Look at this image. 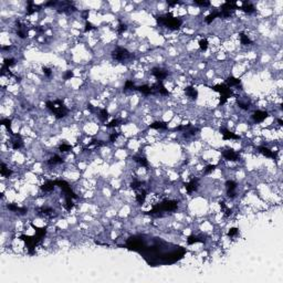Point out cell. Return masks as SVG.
Instances as JSON below:
<instances>
[{
    "label": "cell",
    "instance_id": "52a82bcc",
    "mask_svg": "<svg viewBox=\"0 0 283 283\" xmlns=\"http://www.w3.org/2000/svg\"><path fill=\"white\" fill-rule=\"evenodd\" d=\"M252 117L256 123H261V122H263L268 117V113L264 112V111H256V112L253 113Z\"/></svg>",
    "mask_w": 283,
    "mask_h": 283
},
{
    "label": "cell",
    "instance_id": "8992f818",
    "mask_svg": "<svg viewBox=\"0 0 283 283\" xmlns=\"http://www.w3.org/2000/svg\"><path fill=\"white\" fill-rule=\"evenodd\" d=\"M23 146V142L21 140L20 135H12V140H11V147L14 149H20L21 147Z\"/></svg>",
    "mask_w": 283,
    "mask_h": 283
},
{
    "label": "cell",
    "instance_id": "d6986e66",
    "mask_svg": "<svg viewBox=\"0 0 283 283\" xmlns=\"http://www.w3.org/2000/svg\"><path fill=\"white\" fill-rule=\"evenodd\" d=\"M242 11H245V12H247V14H252V12H254V7H253L252 5L249 4V2H243V5H242V7L240 8Z\"/></svg>",
    "mask_w": 283,
    "mask_h": 283
},
{
    "label": "cell",
    "instance_id": "5bb4252c",
    "mask_svg": "<svg viewBox=\"0 0 283 283\" xmlns=\"http://www.w3.org/2000/svg\"><path fill=\"white\" fill-rule=\"evenodd\" d=\"M185 92H186V94H187L188 97H190V99H197L198 92H197V90L195 89V88H192V86L186 88Z\"/></svg>",
    "mask_w": 283,
    "mask_h": 283
},
{
    "label": "cell",
    "instance_id": "ffe728a7",
    "mask_svg": "<svg viewBox=\"0 0 283 283\" xmlns=\"http://www.w3.org/2000/svg\"><path fill=\"white\" fill-rule=\"evenodd\" d=\"M226 85L229 86V88L238 86V85H240V80L233 78V76H230V78H228V80H227V84H226Z\"/></svg>",
    "mask_w": 283,
    "mask_h": 283
},
{
    "label": "cell",
    "instance_id": "f1b7e54d",
    "mask_svg": "<svg viewBox=\"0 0 283 283\" xmlns=\"http://www.w3.org/2000/svg\"><path fill=\"white\" fill-rule=\"evenodd\" d=\"M60 152H62V153H65V152H69V150L72 149V147L70 146V145H66V144H62V145H60Z\"/></svg>",
    "mask_w": 283,
    "mask_h": 283
},
{
    "label": "cell",
    "instance_id": "2e32d148",
    "mask_svg": "<svg viewBox=\"0 0 283 283\" xmlns=\"http://www.w3.org/2000/svg\"><path fill=\"white\" fill-rule=\"evenodd\" d=\"M62 163H63V159H62L60 156H58V155H54V156L51 157V158L48 160V164L50 165V166H55V165L62 164Z\"/></svg>",
    "mask_w": 283,
    "mask_h": 283
},
{
    "label": "cell",
    "instance_id": "9c48e42d",
    "mask_svg": "<svg viewBox=\"0 0 283 283\" xmlns=\"http://www.w3.org/2000/svg\"><path fill=\"white\" fill-rule=\"evenodd\" d=\"M259 152L262 154V155H264V156L269 157V158H273V159H276V156H278V153H276V152H272V150H270L268 147H264V146L259 147Z\"/></svg>",
    "mask_w": 283,
    "mask_h": 283
},
{
    "label": "cell",
    "instance_id": "4316f807",
    "mask_svg": "<svg viewBox=\"0 0 283 283\" xmlns=\"http://www.w3.org/2000/svg\"><path fill=\"white\" fill-rule=\"evenodd\" d=\"M199 48H200L201 51H206L208 49V41L206 39H202L199 41Z\"/></svg>",
    "mask_w": 283,
    "mask_h": 283
},
{
    "label": "cell",
    "instance_id": "f35d334b",
    "mask_svg": "<svg viewBox=\"0 0 283 283\" xmlns=\"http://www.w3.org/2000/svg\"><path fill=\"white\" fill-rule=\"evenodd\" d=\"M238 233V229L237 228H231L230 229V231L228 232V235L229 237H233V235H235Z\"/></svg>",
    "mask_w": 283,
    "mask_h": 283
},
{
    "label": "cell",
    "instance_id": "30bf717a",
    "mask_svg": "<svg viewBox=\"0 0 283 283\" xmlns=\"http://www.w3.org/2000/svg\"><path fill=\"white\" fill-rule=\"evenodd\" d=\"M136 90H138V91H140V93H143L144 95H150V94L155 93V89H154V85H153V86H149V85H147V84H144V85L137 86Z\"/></svg>",
    "mask_w": 283,
    "mask_h": 283
},
{
    "label": "cell",
    "instance_id": "e575fe53",
    "mask_svg": "<svg viewBox=\"0 0 283 283\" xmlns=\"http://www.w3.org/2000/svg\"><path fill=\"white\" fill-rule=\"evenodd\" d=\"M127 29V26L125 23H121L118 26V33H123V32H125Z\"/></svg>",
    "mask_w": 283,
    "mask_h": 283
},
{
    "label": "cell",
    "instance_id": "ba28073f",
    "mask_svg": "<svg viewBox=\"0 0 283 283\" xmlns=\"http://www.w3.org/2000/svg\"><path fill=\"white\" fill-rule=\"evenodd\" d=\"M226 186H227V190H228V196L230 198L235 197V189H237V184H235L233 180H228L226 183Z\"/></svg>",
    "mask_w": 283,
    "mask_h": 283
},
{
    "label": "cell",
    "instance_id": "6da1fadb",
    "mask_svg": "<svg viewBox=\"0 0 283 283\" xmlns=\"http://www.w3.org/2000/svg\"><path fill=\"white\" fill-rule=\"evenodd\" d=\"M47 107L54 114L57 118H63L64 116L68 115L69 113V109L60 100H57V101H53V102L48 101L47 102Z\"/></svg>",
    "mask_w": 283,
    "mask_h": 283
},
{
    "label": "cell",
    "instance_id": "cb8c5ba5",
    "mask_svg": "<svg viewBox=\"0 0 283 283\" xmlns=\"http://www.w3.org/2000/svg\"><path fill=\"white\" fill-rule=\"evenodd\" d=\"M97 116H99V118L101 119L102 122H105L106 119L109 118V113H107V111H106L105 109H99Z\"/></svg>",
    "mask_w": 283,
    "mask_h": 283
},
{
    "label": "cell",
    "instance_id": "8d00e7d4",
    "mask_svg": "<svg viewBox=\"0 0 283 283\" xmlns=\"http://www.w3.org/2000/svg\"><path fill=\"white\" fill-rule=\"evenodd\" d=\"M43 73H45V75H47V76H51L52 70L51 69L47 68V66H45V68H43Z\"/></svg>",
    "mask_w": 283,
    "mask_h": 283
},
{
    "label": "cell",
    "instance_id": "5b68a950",
    "mask_svg": "<svg viewBox=\"0 0 283 283\" xmlns=\"http://www.w3.org/2000/svg\"><path fill=\"white\" fill-rule=\"evenodd\" d=\"M198 179L197 178H192L189 183H187L186 184V186H185V188H186V191H187L188 194H192L194 191H196L198 189Z\"/></svg>",
    "mask_w": 283,
    "mask_h": 283
},
{
    "label": "cell",
    "instance_id": "7402d4cb",
    "mask_svg": "<svg viewBox=\"0 0 283 283\" xmlns=\"http://www.w3.org/2000/svg\"><path fill=\"white\" fill-rule=\"evenodd\" d=\"M149 127L154 128V130H165V128H167V124L164 122H155Z\"/></svg>",
    "mask_w": 283,
    "mask_h": 283
},
{
    "label": "cell",
    "instance_id": "9a60e30c",
    "mask_svg": "<svg viewBox=\"0 0 283 283\" xmlns=\"http://www.w3.org/2000/svg\"><path fill=\"white\" fill-rule=\"evenodd\" d=\"M55 187V181H51V180H48L45 181V184H43V186H42V190L45 191V192H48V191H52L53 189H54Z\"/></svg>",
    "mask_w": 283,
    "mask_h": 283
},
{
    "label": "cell",
    "instance_id": "e0dca14e",
    "mask_svg": "<svg viewBox=\"0 0 283 283\" xmlns=\"http://www.w3.org/2000/svg\"><path fill=\"white\" fill-rule=\"evenodd\" d=\"M205 239L202 237H199V235H190L188 237L187 239V243L188 245H194V243H197V242H204Z\"/></svg>",
    "mask_w": 283,
    "mask_h": 283
},
{
    "label": "cell",
    "instance_id": "484cf974",
    "mask_svg": "<svg viewBox=\"0 0 283 283\" xmlns=\"http://www.w3.org/2000/svg\"><path fill=\"white\" fill-rule=\"evenodd\" d=\"M142 185H143V183L140 180L134 179V180L132 181V184H131V187H132V189H134V190H138V189L142 188Z\"/></svg>",
    "mask_w": 283,
    "mask_h": 283
},
{
    "label": "cell",
    "instance_id": "7a4b0ae2",
    "mask_svg": "<svg viewBox=\"0 0 283 283\" xmlns=\"http://www.w3.org/2000/svg\"><path fill=\"white\" fill-rule=\"evenodd\" d=\"M156 20H157V22L159 24H161V26L167 27V28H169V29H174V30L178 29V28L181 26V23H183V21H181L180 19L173 17L171 14L159 16V17L156 18Z\"/></svg>",
    "mask_w": 283,
    "mask_h": 283
},
{
    "label": "cell",
    "instance_id": "836d02e7",
    "mask_svg": "<svg viewBox=\"0 0 283 283\" xmlns=\"http://www.w3.org/2000/svg\"><path fill=\"white\" fill-rule=\"evenodd\" d=\"M118 136H119L118 133H112L111 135H109V142H111V143H114V142L117 140V137Z\"/></svg>",
    "mask_w": 283,
    "mask_h": 283
},
{
    "label": "cell",
    "instance_id": "ab89813d",
    "mask_svg": "<svg viewBox=\"0 0 283 283\" xmlns=\"http://www.w3.org/2000/svg\"><path fill=\"white\" fill-rule=\"evenodd\" d=\"M92 29H94L93 24H92V23H90V22H86V23H85V29H84V31H85V32H88V31H91Z\"/></svg>",
    "mask_w": 283,
    "mask_h": 283
},
{
    "label": "cell",
    "instance_id": "83f0119b",
    "mask_svg": "<svg viewBox=\"0 0 283 283\" xmlns=\"http://www.w3.org/2000/svg\"><path fill=\"white\" fill-rule=\"evenodd\" d=\"M119 123H121V121H119V119H117V118H116V119H113V121H111V122H109V123L107 124L106 126L109 127V128H113V127L118 126V125H119Z\"/></svg>",
    "mask_w": 283,
    "mask_h": 283
},
{
    "label": "cell",
    "instance_id": "8fae6325",
    "mask_svg": "<svg viewBox=\"0 0 283 283\" xmlns=\"http://www.w3.org/2000/svg\"><path fill=\"white\" fill-rule=\"evenodd\" d=\"M222 155H223V157H225V159H227V160H232V161H235V160L239 159V155L235 153V152H233L232 149L225 150V152L222 153Z\"/></svg>",
    "mask_w": 283,
    "mask_h": 283
},
{
    "label": "cell",
    "instance_id": "603a6c76",
    "mask_svg": "<svg viewBox=\"0 0 283 283\" xmlns=\"http://www.w3.org/2000/svg\"><path fill=\"white\" fill-rule=\"evenodd\" d=\"M239 37H240V41H241V43L242 45H251L252 43V41L250 40V38L247 35V34H245V33H239Z\"/></svg>",
    "mask_w": 283,
    "mask_h": 283
},
{
    "label": "cell",
    "instance_id": "3957f363",
    "mask_svg": "<svg viewBox=\"0 0 283 283\" xmlns=\"http://www.w3.org/2000/svg\"><path fill=\"white\" fill-rule=\"evenodd\" d=\"M112 55H113V59L118 62L127 61V60H131V59L133 58L132 53H130L125 48H121V47L116 48L115 50L113 51Z\"/></svg>",
    "mask_w": 283,
    "mask_h": 283
},
{
    "label": "cell",
    "instance_id": "277c9868",
    "mask_svg": "<svg viewBox=\"0 0 283 283\" xmlns=\"http://www.w3.org/2000/svg\"><path fill=\"white\" fill-rule=\"evenodd\" d=\"M152 74L156 78V80L158 82H163L165 78H167L168 72L164 69H160V68H154L152 70Z\"/></svg>",
    "mask_w": 283,
    "mask_h": 283
},
{
    "label": "cell",
    "instance_id": "7c38bea8",
    "mask_svg": "<svg viewBox=\"0 0 283 283\" xmlns=\"http://www.w3.org/2000/svg\"><path fill=\"white\" fill-rule=\"evenodd\" d=\"M220 133H221L223 140H238L239 138L238 135H235V133L228 131L227 128H221V130H220Z\"/></svg>",
    "mask_w": 283,
    "mask_h": 283
},
{
    "label": "cell",
    "instance_id": "d6a6232c",
    "mask_svg": "<svg viewBox=\"0 0 283 283\" xmlns=\"http://www.w3.org/2000/svg\"><path fill=\"white\" fill-rule=\"evenodd\" d=\"M216 168V165H208L207 167L205 168V174H209V173H211V171H214V169Z\"/></svg>",
    "mask_w": 283,
    "mask_h": 283
},
{
    "label": "cell",
    "instance_id": "1f68e13d",
    "mask_svg": "<svg viewBox=\"0 0 283 283\" xmlns=\"http://www.w3.org/2000/svg\"><path fill=\"white\" fill-rule=\"evenodd\" d=\"M124 88H125V90L134 89V88H135V84H134L133 81H130V80H128V81L125 82V86H124Z\"/></svg>",
    "mask_w": 283,
    "mask_h": 283
},
{
    "label": "cell",
    "instance_id": "74e56055",
    "mask_svg": "<svg viewBox=\"0 0 283 283\" xmlns=\"http://www.w3.org/2000/svg\"><path fill=\"white\" fill-rule=\"evenodd\" d=\"M72 76H73V72H72V71H66V72H65V74L63 75L64 80H70Z\"/></svg>",
    "mask_w": 283,
    "mask_h": 283
},
{
    "label": "cell",
    "instance_id": "d4e9b609",
    "mask_svg": "<svg viewBox=\"0 0 283 283\" xmlns=\"http://www.w3.org/2000/svg\"><path fill=\"white\" fill-rule=\"evenodd\" d=\"M11 174H12L11 169H9L5 164H1V175H2L4 177H10Z\"/></svg>",
    "mask_w": 283,
    "mask_h": 283
},
{
    "label": "cell",
    "instance_id": "44dd1931",
    "mask_svg": "<svg viewBox=\"0 0 283 283\" xmlns=\"http://www.w3.org/2000/svg\"><path fill=\"white\" fill-rule=\"evenodd\" d=\"M220 17V14H219V11H214V12H211L210 14H208L207 17L205 18V21L207 22V23H211L212 21L215 20L216 18Z\"/></svg>",
    "mask_w": 283,
    "mask_h": 283
},
{
    "label": "cell",
    "instance_id": "d590c367",
    "mask_svg": "<svg viewBox=\"0 0 283 283\" xmlns=\"http://www.w3.org/2000/svg\"><path fill=\"white\" fill-rule=\"evenodd\" d=\"M196 5H199V6H202V7H208L210 2L209 1H195Z\"/></svg>",
    "mask_w": 283,
    "mask_h": 283
},
{
    "label": "cell",
    "instance_id": "ac0fdd59",
    "mask_svg": "<svg viewBox=\"0 0 283 283\" xmlns=\"http://www.w3.org/2000/svg\"><path fill=\"white\" fill-rule=\"evenodd\" d=\"M133 159L136 161V163H138V164L140 165V166H143V167H148V161H147V159L145 158L144 156H134Z\"/></svg>",
    "mask_w": 283,
    "mask_h": 283
},
{
    "label": "cell",
    "instance_id": "f546056e",
    "mask_svg": "<svg viewBox=\"0 0 283 283\" xmlns=\"http://www.w3.org/2000/svg\"><path fill=\"white\" fill-rule=\"evenodd\" d=\"M1 125H4V126H6L8 128V130H10L11 127V121L9 118H6V119H1Z\"/></svg>",
    "mask_w": 283,
    "mask_h": 283
},
{
    "label": "cell",
    "instance_id": "4dcf8cb0",
    "mask_svg": "<svg viewBox=\"0 0 283 283\" xmlns=\"http://www.w3.org/2000/svg\"><path fill=\"white\" fill-rule=\"evenodd\" d=\"M238 104H239V107H241L242 109H249V105H250L248 101H247V102H242V101H239Z\"/></svg>",
    "mask_w": 283,
    "mask_h": 283
},
{
    "label": "cell",
    "instance_id": "4fadbf2b",
    "mask_svg": "<svg viewBox=\"0 0 283 283\" xmlns=\"http://www.w3.org/2000/svg\"><path fill=\"white\" fill-rule=\"evenodd\" d=\"M146 190L145 189H142L140 188V190H138V192H137V195H136V201L138 202V204H144L145 202V199H146Z\"/></svg>",
    "mask_w": 283,
    "mask_h": 283
}]
</instances>
